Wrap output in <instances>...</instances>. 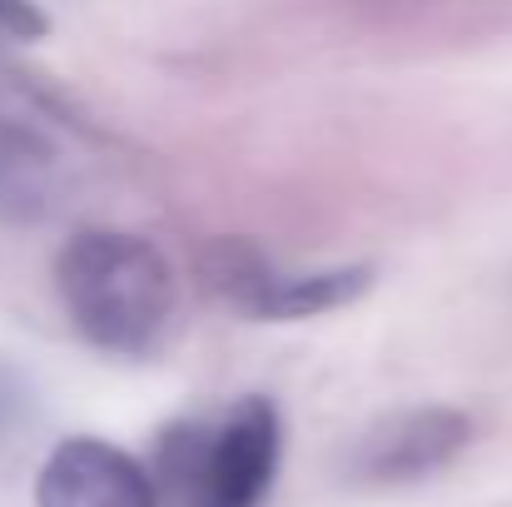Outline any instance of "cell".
<instances>
[{
  "mask_svg": "<svg viewBox=\"0 0 512 507\" xmlns=\"http://www.w3.org/2000/svg\"><path fill=\"white\" fill-rule=\"evenodd\" d=\"M473 443V418L458 408H408L373 423L353 448V473L363 483H413L448 468Z\"/></svg>",
  "mask_w": 512,
  "mask_h": 507,
  "instance_id": "cell-4",
  "label": "cell"
},
{
  "mask_svg": "<svg viewBox=\"0 0 512 507\" xmlns=\"http://www.w3.org/2000/svg\"><path fill=\"white\" fill-rule=\"evenodd\" d=\"M279 448V408L249 393L219 418H184L165 428L150 478L170 507H259L274 488Z\"/></svg>",
  "mask_w": 512,
  "mask_h": 507,
  "instance_id": "cell-2",
  "label": "cell"
},
{
  "mask_svg": "<svg viewBox=\"0 0 512 507\" xmlns=\"http://www.w3.org/2000/svg\"><path fill=\"white\" fill-rule=\"evenodd\" d=\"M279 279V264L254 244V239H214L204 254H199V284L234 314H249L259 319L269 289Z\"/></svg>",
  "mask_w": 512,
  "mask_h": 507,
  "instance_id": "cell-6",
  "label": "cell"
},
{
  "mask_svg": "<svg viewBox=\"0 0 512 507\" xmlns=\"http://www.w3.org/2000/svg\"><path fill=\"white\" fill-rule=\"evenodd\" d=\"M55 294L90 348L140 358L170 329L174 269L140 234L80 229L55 254Z\"/></svg>",
  "mask_w": 512,
  "mask_h": 507,
  "instance_id": "cell-1",
  "label": "cell"
},
{
  "mask_svg": "<svg viewBox=\"0 0 512 507\" xmlns=\"http://www.w3.org/2000/svg\"><path fill=\"white\" fill-rule=\"evenodd\" d=\"M35 507H160V493L135 453L105 438H65L40 463Z\"/></svg>",
  "mask_w": 512,
  "mask_h": 507,
  "instance_id": "cell-3",
  "label": "cell"
},
{
  "mask_svg": "<svg viewBox=\"0 0 512 507\" xmlns=\"http://www.w3.org/2000/svg\"><path fill=\"white\" fill-rule=\"evenodd\" d=\"M50 15L35 0H0V40H40Z\"/></svg>",
  "mask_w": 512,
  "mask_h": 507,
  "instance_id": "cell-8",
  "label": "cell"
},
{
  "mask_svg": "<svg viewBox=\"0 0 512 507\" xmlns=\"http://www.w3.org/2000/svg\"><path fill=\"white\" fill-rule=\"evenodd\" d=\"M55 145L25 120L0 115V219H40L55 204Z\"/></svg>",
  "mask_w": 512,
  "mask_h": 507,
  "instance_id": "cell-5",
  "label": "cell"
},
{
  "mask_svg": "<svg viewBox=\"0 0 512 507\" xmlns=\"http://www.w3.org/2000/svg\"><path fill=\"white\" fill-rule=\"evenodd\" d=\"M373 284V269L368 264H348V269H319V274H284L274 279L259 319H274V324H294V319H319L329 309H343L353 299H363Z\"/></svg>",
  "mask_w": 512,
  "mask_h": 507,
  "instance_id": "cell-7",
  "label": "cell"
}]
</instances>
